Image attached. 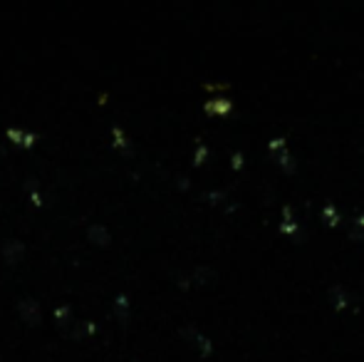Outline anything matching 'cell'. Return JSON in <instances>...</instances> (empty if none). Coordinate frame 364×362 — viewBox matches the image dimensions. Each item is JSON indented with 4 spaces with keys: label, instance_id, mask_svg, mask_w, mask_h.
<instances>
[{
    "label": "cell",
    "instance_id": "6da1fadb",
    "mask_svg": "<svg viewBox=\"0 0 364 362\" xmlns=\"http://www.w3.org/2000/svg\"><path fill=\"white\" fill-rule=\"evenodd\" d=\"M327 295H330V305H332V308H335V310H345L347 305L352 303L350 290L342 288V285H332L330 293H327Z\"/></svg>",
    "mask_w": 364,
    "mask_h": 362
},
{
    "label": "cell",
    "instance_id": "7a4b0ae2",
    "mask_svg": "<svg viewBox=\"0 0 364 362\" xmlns=\"http://www.w3.org/2000/svg\"><path fill=\"white\" fill-rule=\"evenodd\" d=\"M230 110H233V105H230L228 100H216V102H208V105H206V112H218V115L230 112Z\"/></svg>",
    "mask_w": 364,
    "mask_h": 362
},
{
    "label": "cell",
    "instance_id": "3957f363",
    "mask_svg": "<svg viewBox=\"0 0 364 362\" xmlns=\"http://www.w3.org/2000/svg\"><path fill=\"white\" fill-rule=\"evenodd\" d=\"M90 236H92V241H95V243H109V233H107L105 228H100V226L92 228Z\"/></svg>",
    "mask_w": 364,
    "mask_h": 362
},
{
    "label": "cell",
    "instance_id": "277c9868",
    "mask_svg": "<svg viewBox=\"0 0 364 362\" xmlns=\"http://www.w3.org/2000/svg\"><path fill=\"white\" fill-rule=\"evenodd\" d=\"M322 216H325V223H330V226H335V223L340 221V218H337V208L335 206H325Z\"/></svg>",
    "mask_w": 364,
    "mask_h": 362
}]
</instances>
